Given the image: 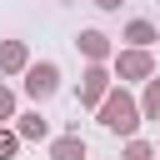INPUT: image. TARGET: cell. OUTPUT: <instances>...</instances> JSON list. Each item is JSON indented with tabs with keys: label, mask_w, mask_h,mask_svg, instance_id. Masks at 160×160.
I'll list each match as a JSON object with an SVG mask.
<instances>
[{
	"label": "cell",
	"mask_w": 160,
	"mask_h": 160,
	"mask_svg": "<svg viewBox=\"0 0 160 160\" xmlns=\"http://www.w3.org/2000/svg\"><path fill=\"white\" fill-rule=\"evenodd\" d=\"M95 120L110 130V135H120V140H135V130H140V100L125 90V85H115L105 100H100V110H95Z\"/></svg>",
	"instance_id": "obj_1"
},
{
	"label": "cell",
	"mask_w": 160,
	"mask_h": 160,
	"mask_svg": "<svg viewBox=\"0 0 160 160\" xmlns=\"http://www.w3.org/2000/svg\"><path fill=\"white\" fill-rule=\"evenodd\" d=\"M110 75H115V85H145L150 75H160V60H155V50H135V45H125V50H115Z\"/></svg>",
	"instance_id": "obj_2"
},
{
	"label": "cell",
	"mask_w": 160,
	"mask_h": 160,
	"mask_svg": "<svg viewBox=\"0 0 160 160\" xmlns=\"http://www.w3.org/2000/svg\"><path fill=\"white\" fill-rule=\"evenodd\" d=\"M115 90V75H110V65H85L80 70V85H75V105L80 110H100V100Z\"/></svg>",
	"instance_id": "obj_3"
},
{
	"label": "cell",
	"mask_w": 160,
	"mask_h": 160,
	"mask_svg": "<svg viewBox=\"0 0 160 160\" xmlns=\"http://www.w3.org/2000/svg\"><path fill=\"white\" fill-rule=\"evenodd\" d=\"M20 85H25V95L40 105V100H55L60 95V65L55 60H30V70L20 75Z\"/></svg>",
	"instance_id": "obj_4"
},
{
	"label": "cell",
	"mask_w": 160,
	"mask_h": 160,
	"mask_svg": "<svg viewBox=\"0 0 160 160\" xmlns=\"http://www.w3.org/2000/svg\"><path fill=\"white\" fill-rule=\"evenodd\" d=\"M75 50L85 55V65H110V60H115V45H110L105 30H80V35H75Z\"/></svg>",
	"instance_id": "obj_5"
},
{
	"label": "cell",
	"mask_w": 160,
	"mask_h": 160,
	"mask_svg": "<svg viewBox=\"0 0 160 160\" xmlns=\"http://www.w3.org/2000/svg\"><path fill=\"white\" fill-rule=\"evenodd\" d=\"M30 70V45L25 40H0V75H25Z\"/></svg>",
	"instance_id": "obj_6"
},
{
	"label": "cell",
	"mask_w": 160,
	"mask_h": 160,
	"mask_svg": "<svg viewBox=\"0 0 160 160\" xmlns=\"http://www.w3.org/2000/svg\"><path fill=\"white\" fill-rule=\"evenodd\" d=\"M15 135H20V140H50V120L40 115V105L15 115Z\"/></svg>",
	"instance_id": "obj_7"
},
{
	"label": "cell",
	"mask_w": 160,
	"mask_h": 160,
	"mask_svg": "<svg viewBox=\"0 0 160 160\" xmlns=\"http://www.w3.org/2000/svg\"><path fill=\"white\" fill-rule=\"evenodd\" d=\"M50 160H90V150H85L80 130H65V135H55V140H50Z\"/></svg>",
	"instance_id": "obj_8"
},
{
	"label": "cell",
	"mask_w": 160,
	"mask_h": 160,
	"mask_svg": "<svg viewBox=\"0 0 160 160\" xmlns=\"http://www.w3.org/2000/svg\"><path fill=\"white\" fill-rule=\"evenodd\" d=\"M120 40H125V45H135V50H155V45H160V30H155L150 20H130Z\"/></svg>",
	"instance_id": "obj_9"
},
{
	"label": "cell",
	"mask_w": 160,
	"mask_h": 160,
	"mask_svg": "<svg viewBox=\"0 0 160 160\" xmlns=\"http://www.w3.org/2000/svg\"><path fill=\"white\" fill-rule=\"evenodd\" d=\"M140 115L145 120H160V75H150L140 85Z\"/></svg>",
	"instance_id": "obj_10"
},
{
	"label": "cell",
	"mask_w": 160,
	"mask_h": 160,
	"mask_svg": "<svg viewBox=\"0 0 160 160\" xmlns=\"http://www.w3.org/2000/svg\"><path fill=\"white\" fill-rule=\"evenodd\" d=\"M120 160H160V155H155V140H140V135H135V140H125Z\"/></svg>",
	"instance_id": "obj_11"
},
{
	"label": "cell",
	"mask_w": 160,
	"mask_h": 160,
	"mask_svg": "<svg viewBox=\"0 0 160 160\" xmlns=\"http://www.w3.org/2000/svg\"><path fill=\"white\" fill-rule=\"evenodd\" d=\"M20 145H25V140L15 135V125H0V160H15V155H20Z\"/></svg>",
	"instance_id": "obj_12"
},
{
	"label": "cell",
	"mask_w": 160,
	"mask_h": 160,
	"mask_svg": "<svg viewBox=\"0 0 160 160\" xmlns=\"http://www.w3.org/2000/svg\"><path fill=\"white\" fill-rule=\"evenodd\" d=\"M15 115H20V110H15V90H10V85H0V125H5V120H15Z\"/></svg>",
	"instance_id": "obj_13"
},
{
	"label": "cell",
	"mask_w": 160,
	"mask_h": 160,
	"mask_svg": "<svg viewBox=\"0 0 160 160\" xmlns=\"http://www.w3.org/2000/svg\"><path fill=\"white\" fill-rule=\"evenodd\" d=\"M90 5H95V10H120L125 0H90Z\"/></svg>",
	"instance_id": "obj_14"
},
{
	"label": "cell",
	"mask_w": 160,
	"mask_h": 160,
	"mask_svg": "<svg viewBox=\"0 0 160 160\" xmlns=\"http://www.w3.org/2000/svg\"><path fill=\"white\" fill-rule=\"evenodd\" d=\"M155 155H160V140H155Z\"/></svg>",
	"instance_id": "obj_15"
},
{
	"label": "cell",
	"mask_w": 160,
	"mask_h": 160,
	"mask_svg": "<svg viewBox=\"0 0 160 160\" xmlns=\"http://www.w3.org/2000/svg\"><path fill=\"white\" fill-rule=\"evenodd\" d=\"M155 50H160V45H155ZM155 60H160V55H155Z\"/></svg>",
	"instance_id": "obj_16"
}]
</instances>
